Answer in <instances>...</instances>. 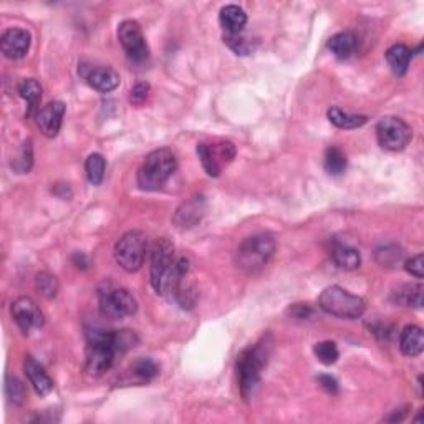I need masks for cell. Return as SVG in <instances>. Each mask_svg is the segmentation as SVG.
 <instances>
[{"label":"cell","instance_id":"6da1fadb","mask_svg":"<svg viewBox=\"0 0 424 424\" xmlns=\"http://www.w3.org/2000/svg\"><path fill=\"white\" fill-rule=\"evenodd\" d=\"M272 345L267 342V338L262 342L252 345L247 350L239 355L237 358V376H239V388L244 399H251L257 386L260 383L262 371L269 359Z\"/></svg>","mask_w":424,"mask_h":424},{"label":"cell","instance_id":"7a4b0ae2","mask_svg":"<svg viewBox=\"0 0 424 424\" xmlns=\"http://www.w3.org/2000/svg\"><path fill=\"white\" fill-rule=\"evenodd\" d=\"M178 168L176 156L168 147H161L146 156L138 171V184L145 191H158L168 183Z\"/></svg>","mask_w":424,"mask_h":424},{"label":"cell","instance_id":"3957f363","mask_svg":"<svg viewBox=\"0 0 424 424\" xmlns=\"http://www.w3.org/2000/svg\"><path fill=\"white\" fill-rule=\"evenodd\" d=\"M118 350L114 343V330L93 329L88 331V353H86V375L98 378L113 366Z\"/></svg>","mask_w":424,"mask_h":424},{"label":"cell","instance_id":"277c9868","mask_svg":"<svg viewBox=\"0 0 424 424\" xmlns=\"http://www.w3.org/2000/svg\"><path fill=\"white\" fill-rule=\"evenodd\" d=\"M275 249H277V244L270 234H256V236L244 239L241 246L237 247L236 264L247 274H257L269 264L274 257Z\"/></svg>","mask_w":424,"mask_h":424},{"label":"cell","instance_id":"5b68a950","mask_svg":"<svg viewBox=\"0 0 424 424\" xmlns=\"http://www.w3.org/2000/svg\"><path fill=\"white\" fill-rule=\"evenodd\" d=\"M318 305L329 315L345 320H357L365 313V300L338 285L326 287L318 298Z\"/></svg>","mask_w":424,"mask_h":424},{"label":"cell","instance_id":"8992f818","mask_svg":"<svg viewBox=\"0 0 424 424\" xmlns=\"http://www.w3.org/2000/svg\"><path fill=\"white\" fill-rule=\"evenodd\" d=\"M174 264V246L168 237H161L154 242L153 251H151V285L156 290V293L163 295L168 289L169 277H171Z\"/></svg>","mask_w":424,"mask_h":424},{"label":"cell","instance_id":"52a82bcc","mask_svg":"<svg viewBox=\"0 0 424 424\" xmlns=\"http://www.w3.org/2000/svg\"><path fill=\"white\" fill-rule=\"evenodd\" d=\"M147 241L141 230H130L123 234L114 246V259L126 272L140 270L146 259Z\"/></svg>","mask_w":424,"mask_h":424},{"label":"cell","instance_id":"ba28073f","mask_svg":"<svg viewBox=\"0 0 424 424\" xmlns=\"http://www.w3.org/2000/svg\"><path fill=\"white\" fill-rule=\"evenodd\" d=\"M100 312L110 320H121V318L135 315L138 310V302L130 290L121 287L106 285L100 289Z\"/></svg>","mask_w":424,"mask_h":424},{"label":"cell","instance_id":"9c48e42d","mask_svg":"<svg viewBox=\"0 0 424 424\" xmlns=\"http://www.w3.org/2000/svg\"><path fill=\"white\" fill-rule=\"evenodd\" d=\"M197 156H199L202 168L207 176L218 178L225 166L232 163L236 158V146L230 141H218V143H201L197 145Z\"/></svg>","mask_w":424,"mask_h":424},{"label":"cell","instance_id":"30bf717a","mask_svg":"<svg viewBox=\"0 0 424 424\" xmlns=\"http://www.w3.org/2000/svg\"><path fill=\"white\" fill-rule=\"evenodd\" d=\"M376 136L380 146L386 151H403L413 138V130L398 117H386L378 123Z\"/></svg>","mask_w":424,"mask_h":424},{"label":"cell","instance_id":"8fae6325","mask_svg":"<svg viewBox=\"0 0 424 424\" xmlns=\"http://www.w3.org/2000/svg\"><path fill=\"white\" fill-rule=\"evenodd\" d=\"M118 40L131 63L141 65L150 57L146 39L136 20H124L118 27Z\"/></svg>","mask_w":424,"mask_h":424},{"label":"cell","instance_id":"7c38bea8","mask_svg":"<svg viewBox=\"0 0 424 424\" xmlns=\"http://www.w3.org/2000/svg\"><path fill=\"white\" fill-rule=\"evenodd\" d=\"M11 312L18 329L24 331V333H29V331L40 329L44 325V313H41L39 305L29 297H18L12 303Z\"/></svg>","mask_w":424,"mask_h":424},{"label":"cell","instance_id":"4fadbf2b","mask_svg":"<svg viewBox=\"0 0 424 424\" xmlns=\"http://www.w3.org/2000/svg\"><path fill=\"white\" fill-rule=\"evenodd\" d=\"M80 73L91 88L100 93H110L119 86V75L112 67H81Z\"/></svg>","mask_w":424,"mask_h":424},{"label":"cell","instance_id":"5bb4252c","mask_svg":"<svg viewBox=\"0 0 424 424\" xmlns=\"http://www.w3.org/2000/svg\"><path fill=\"white\" fill-rule=\"evenodd\" d=\"M63 117H65V103L52 101V103H47L37 112V126L47 138H55L60 133V128H62Z\"/></svg>","mask_w":424,"mask_h":424},{"label":"cell","instance_id":"9a60e30c","mask_svg":"<svg viewBox=\"0 0 424 424\" xmlns=\"http://www.w3.org/2000/svg\"><path fill=\"white\" fill-rule=\"evenodd\" d=\"M32 45V37L24 29H8L2 34L0 39V48L2 53L11 60L24 58L29 53Z\"/></svg>","mask_w":424,"mask_h":424},{"label":"cell","instance_id":"2e32d148","mask_svg":"<svg viewBox=\"0 0 424 424\" xmlns=\"http://www.w3.org/2000/svg\"><path fill=\"white\" fill-rule=\"evenodd\" d=\"M24 370H25L27 378H29L30 385L34 386L37 395L47 396L50 391L53 390V380L50 378L48 373L45 371V368L41 366L35 358H32V357L25 358Z\"/></svg>","mask_w":424,"mask_h":424},{"label":"cell","instance_id":"e0dca14e","mask_svg":"<svg viewBox=\"0 0 424 424\" xmlns=\"http://www.w3.org/2000/svg\"><path fill=\"white\" fill-rule=\"evenodd\" d=\"M219 22L225 34H242L247 25V13L239 6H225L220 8Z\"/></svg>","mask_w":424,"mask_h":424},{"label":"cell","instance_id":"ac0fdd59","mask_svg":"<svg viewBox=\"0 0 424 424\" xmlns=\"http://www.w3.org/2000/svg\"><path fill=\"white\" fill-rule=\"evenodd\" d=\"M399 348L406 357H419L424 348L423 330L416 325L404 326V330L399 335Z\"/></svg>","mask_w":424,"mask_h":424},{"label":"cell","instance_id":"d6986e66","mask_svg":"<svg viewBox=\"0 0 424 424\" xmlns=\"http://www.w3.org/2000/svg\"><path fill=\"white\" fill-rule=\"evenodd\" d=\"M357 47H358V39L357 35L352 34V32H340V34L333 35L329 40L330 52L340 60H347L352 57V55L357 52Z\"/></svg>","mask_w":424,"mask_h":424},{"label":"cell","instance_id":"ffe728a7","mask_svg":"<svg viewBox=\"0 0 424 424\" xmlns=\"http://www.w3.org/2000/svg\"><path fill=\"white\" fill-rule=\"evenodd\" d=\"M158 365L150 358H140L133 363L130 370H128L126 376H128V383H147L153 378L158 375Z\"/></svg>","mask_w":424,"mask_h":424},{"label":"cell","instance_id":"44dd1931","mask_svg":"<svg viewBox=\"0 0 424 424\" xmlns=\"http://www.w3.org/2000/svg\"><path fill=\"white\" fill-rule=\"evenodd\" d=\"M411 57H413V52L404 44H396L393 47H390L388 52H386L388 65L391 67V70L399 77L408 72L409 63H411Z\"/></svg>","mask_w":424,"mask_h":424},{"label":"cell","instance_id":"7402d4cb","mask_svg":"<svg viewBox=\"0 0 424 424\" xmlns=\"http://www.w3.org/2000/svg\"><path fill=\"white\" fill-rule=\"evenodd\" d=\"M326 117H329L330 123L335 124L340 130H357V128H362L363 124H366L368 121V118L363 117V114L345 113L338 106H331V108H329Z\"/></svg>","mask_w":424,"mask_h":424},{"label":"cell","instance_id":"603a6c76","mask_svg":"<svg viewBox=\"0 0 424 424\" xmlns=\"http://www.w3.org/2000/svg\"><path fill=\"white\" fill-rule=\"evenodd\" d=\"M331 259H333L336 267L343 270H355L362 264V256L357 249L345 246V244H336L331 251Z\"/></svg>","mask_w":424,"mask_h":424},{"label":"cell","instance_id":"cb8c5ba5","mask_svg":"<svg viewBox=\"0 0 424 424\" xmlns=\"http://www.w3.org/2000/svg\"><path fill=\"white\" fill-rule=\"evenodd\" d=\"M18 93H20L22 98L29 105L27 117H30L34 112H39V105L41 100V86L39 81L34 80V78H27V80L20 81V85H18Z\"/></svg>","mask_w":424,"mask_h":424},{"label":"cell","instance_id":"d4e9b609","mask_svg":"<svg viewBox=\"0 0 424 424\" xmlns=\"http://www.w3.org/2000/svg\"><path fill=\"white\" fill-rule=\"evenodd\" d=\"M347 156L340 147L336 146H330L329 150L325 151V158H324V166L325 171L330 174V176H340L347 171Z\"/></svg>","mask_w":424,"mask_h":424},{"label":"cell","instance_id":"484cf974","mask_svg":"<svg viewBox=\"0 0 424 424\" xmlns=\"http://www.w3.org/2000/svg\"><path fill=\"white\" fill-rule=\"evenodd\" d=\"M423 285L421 284H409L404 285L403 289L398 290L396 293V302L399 305L421 308L423 307Z\"/></svg>","mask_w":424,"mask_h":424},{"label":"cell","instance_id":"4316f807","mask_svg":"<svg viewBox=\"0 0 424 424\" xmlns=\"http://www.w3.org/2000/svg\"><path fill=\"white\" fill-rule=\"evenodd\" d=\"M85 169H86V176H88V181L93 184V186H98L105 178V169H106L105 158L98 153L90 154L85 163Z\"/></svg>","mask_w":424,"mask_h":424},{"label":"cell","instance_id":"83f0119b","mask_svg":"<svg viewBox=\"0 0 424 424\" xmlns=\"http://www.w3.org/2000/svg\"><path fill=\"white\" fill-rule=\"evenodd\" d=\"M32 164H34V147H32V141L29 140L22 145V150L13 158L12 168L18 174H27L32 169Z\"/></svg>","mask_w":424,"mask_h":424},{"label":"cell","instance_id":"f1b7e54d","mask_svg":"<svg viewBox=\"0 0 424 424\" xmlns=\"http://www.w3.org/2000/svg\"><path fill=\"white\" fill-rule=\"evenodd\" d=\"M6 395L11 403L15 404V406H20V404L25 403L27 399V388L25 385L22 383L20 380L15 376L7 375L6 378Z\"/></svg>","mask_w":424,"mask_h":424},{"label":"cell","instance_id":"f546056e","mask_svg":"<svg viewBox=\"0 0 424 424\" xmlns=\"http://www.w3.org/2000/svg\"><path fill=\"white\" fill-rule=\"evenodd\" d=\"M35 289L45 298H53L57 297L58 292V280L55 275L48 274V272H40L35 277Z\"/></svg>","mask_w":424,"mask_h":424},{"label":"cell","instance_id":"4dcf8cb0","mask_svg":"<svg viewBox=\"0 0 424 424\" xmlns=\"http://www.w3.org/2000/svg\"><path fill=\"white\" fill-rule=\"evenodd\" d=\"M224 41L236 55H251L253 48H256L253 40H251L244 34H225Z\"/></svg>","mask_w":424,"mask_h":424},{"label":"cell","instance_id":"1f68e13d","mask_svg":"<svg viewBox=\"0 0 424 424\" xmlns=\"http://www.w3.org/2000/svg\"><path fill=\"white\" fill-rule=\"evenodd\" d=\"M403 259V252L396 246H383L376 251V262L383 267H395Z\"/></svg>","mask_w":424,"mask_h":424},{"label":"cell","instance_id":"d6a6232c","mask_svg":"<svg viewBox=\"0 0 424 424\" xmlns=\"http://www.w3.org/2000/svg\"><path fill=\"white\" fill-rule=\"evenodd\" d=\"M313 352H315V357L318 358V362L324 363V365L330 366L336 363V359H338L340 353L338 348H336V345L333 342H320L315 345V348H313Z\"/></svg>","mask_w":424,"mask_h":424},{"label":"cell","instance_id":"836d02e7","mask_svg":"<svg viewBox=\"0 0 424 424\" xmlns=\"http://www.w3.org/2000/svg\"><path fill=\"white\" fill-rule=\"evenodd\" d=\"M194 223L201 219V207L197 206V202H189V204H184L183 209L178 211L176 214V223L183 227H191V219Z\"/></svg>","mask_w":424,"mask_h":424},{"label":"cell","instance_id":"e575fe53","mask_svg":"<svg viewBox=\"0 0 424 424\" xmlns=\"http://www.w3.org/2000/svg\"><path fill=\"white\" fill-rule=\"evenodd\" d=\"M150 85H147L146 81H140L136 83L135 86H133L130 91V101L135 106H141L145 105V101L147 100V96H150Z\"/></svg>","mask_w":424,"mask_h":424},{"label":"cell","instance_id":"d590c367","mask_svg":"<svg viewBox=\"0 0 424 424\" xmlns=\"http://www.w3.org/2000/svg\"><path fill=\"white\" fill-rule=\"evenodd\" d=\"M404 269H406L408 274H411L413 277L416 279H423L424 277V259H423V253H418V256L411 257L406 262V265H404Z\"/></svg>","mask_w":424,"mask_h":424},{"label":"cell","instance_id":"8d00e7d4","mask_svg":"<svg viewBox=\"0 0 424 424\" xmlns=\"http://www.w3.org/2000/svg\"><path fill=\"white\" fill-rule=\"evenodd\" d=\"M289 313L293 318H297V320H307L308 317H312L313 310L307 305V303H295V305L289 308Z\"/></svg>","mask_w":424,"mask_h":424},{"label":"cell","instance_id":"74e56055","mask_svg":"<svg viewBox=\"0 0 424 424\" xmlns=\"http://www.w3.org/2000/svg\"><path fill=\"white\" fill-rule=\"evenodd\" d=\"M318 385H320L322 388L326 391V393H330V395L338 393V383H336V380L333 376L320 375L318 376Z\"/></svg>","mask_w":424,"mask_h":424},{"label":"cell","instance_id":"f35d334b","mask_svg":"<svg viewBox=\"0 0 424 424\" xmlns=\"http://www.w3.org/2000/svg\"><path fill=\"white\" fill-rule=\"evenodd\" d=\"M73 262H75V265L78 267V269H86V267H88V260H86V257H85V253H81V252H77L75 256H73Z\"/></svg>","mask_w":424,"mask_h":424},{"label":"cell","instance_id":"ab89813d","mask_svg":"<svg viewBox=\"0 0 424 424\" xmlns=\"http://www.w3.org/2000/svg\"><path fill=\"white\" fill-rule=\"evenodd\" d=\"M406 409H408V408H404V409H399V411H401V413H398V409H396V411H395V414H393V416H388V418H386V421H403V419H404V416H406V413H408V411H406Z\"/></svg>","mask_w":424,"mask_h":424}]
</instances>
